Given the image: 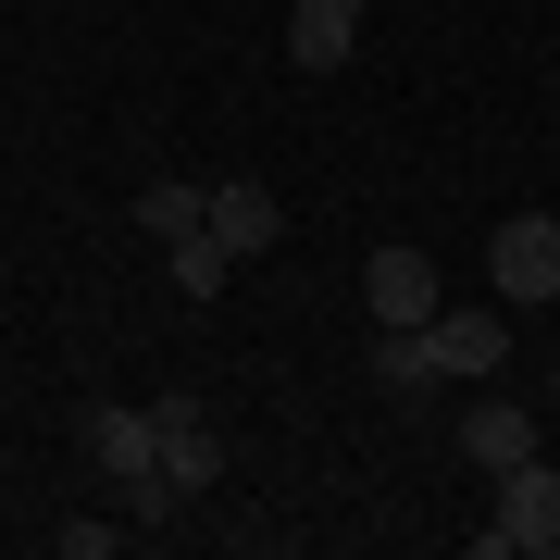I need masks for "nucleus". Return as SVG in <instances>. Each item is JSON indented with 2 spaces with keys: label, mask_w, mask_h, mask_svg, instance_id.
I'll return each mask as SVG.
<instances>
[{
  "label": "nucleus",
  "mask_w": 560,
  "mask_h": 560,
  "mask_svg": "<svg viewBox=\"0 0 560 560\" xmlns=\"http://www.w3.org/2000/svg\"><path fill=\"white\" fill-rule=\"evenodd\" d=\"M460 460H474V474H511V460H536V411L499 399V386H474V411H460Z\"/></svg>",
  "instance_id": "nucleus-6"
},
{
  "label": "nucleus",
  "mask_w": 560,
  "mask_h": 560,
  "mask_svg": "<svg viewBox=\"0 0 560 560\" xmlns=\"http://www.w3.org/2000/svg\"><path fill=\"white\" fill-rule=\"evenodd\" d=\"M361 374H374V399H436V361H423V324H374Z\"/></svg>",
  "instance_id": "nucleus-10"
},
{
  "label": "nucleus",
  "mask_w": 560,
  "mask_h": 560,
  "mask_svg": "<svg viewBox=\"0 0 560 560\" xmlns=\"http://www.w3.org/2000/svg\"><path fill=\"white\" fill-rule=\"evenodd\" d=\"M162 474H175V499H212L224 486V436L200 399H162Z\"/></svg>",
  "instance_id": "nucleus-7"
},
{
  "label": "nucleus",
  "mask_w": 560,
  "mask_h": 560,
  "mask_svg": "<svg viewBox=\"0 0 560 560\" xmlns=\"http://www.w3.org/2000/svg\"><path fill=\"white\" fill-rule=\"evenodd\" d=\"M361 312L374 324H436V261L423 249H374L361 261Z\"/></svg>",
  "instance_id": "nucleus-5"
},
{
  "label": "nucleus",
  "mask_w": 560,
  "mask_h": 560,
  "mask_svg": "<svg viewBox=\"0 0 560 560\" xmlns=\"http://www.w3.org/2000/svg\"><path fill=\"white\" fill-rule=\"evenodd\" d=\"M349 13H374V0H349Z\"/></svg>",
  "instance_id": "nucleus-14"
},
{
  "label": "nucleus",
  "mask_w": 560,
  "mask_h": 560,
  "mask_svg": "<svg viewBox=\"0 0 560 560\" xmlns=\"http://www.w3.org/2000/svg\"><path fill=\"white\" fill-rule=\"evenodd\" d=\"M162 275H175V300H212V287L237 275V261H224V237L200 224V237H162Z\"/></svg>",
  "instance_id": "nucleus-12"
},
{
  "label": "nucleus",
  "mask_w": 560,
  "mask_h": 560,
  "mask_svg": "<svg viewBox=\"0 0 560 560\" xmlns=\"http://www.w3.org/2000/svg\"><path fill=\"white\" fill-rule=\"evenodd\" d=\"M349 50H361V13H349V0H300V13H287V62H300V75H337Z\"/></svg>",
  "instance_id": "nucleus-9"
},
{
  "label": "nucleus",
  "mask_w": 560,
  "mask_h": 560,
  "mask_svg": "<svg viewBox=\"0 0 560 560\" xmlns=\"http://www.w3.org/2000/svg\"><path fill=\"white\" fill-rule=\"evenodd\" d=\"M486 275H499V312H548L560 300V212H511L486 237Z\"/></svg>",
  "instance_id": "nucleus-3"
},
{
  "label": "nucleus",
  "mask_w": 560,
  "mask_h": 560,
  "mask_svg": "<svg viewBox=\"0 0 560 560\" xmlns=\"http://www.w3.org/2000/svg\"><path fill=\"white\" fill-rule=\"evenodd\" d=\"M474 548L486 560H560V460H511L499 474V523Z\"/></svg>",
  "instance_id": "nucleus-2"
},
{
  "label": "nucleus",
  "mask_w": 560,
  "mask_h": 560,
  "mask_svg": "<svg viewBox=\"0 0 560 560\" xmlns=\"http://www.w3.org/2000/svg\"><path fill=\"white\" fill-rule=\"evenodd\" d=\"M548 411H560V374H548Z\"/></svg>",
  "instance_id": "nucleus-13"
},
{
  "label": "nucleus",
  "mask_w": 560,
  "mask_h": 560,
  "mask_svg": "<svg viewBox=\"0 0 560 560\" xmlns=\"http://www.w3.org/2000/svg\"><path fill=\"white\" fill-rule=\"evenodd\" d=\"M212 237H224V261H261V249L287 237L275 187H261V175H224V187H212Z\"/></svg>",
  "instance_id": "nucleus-8"
},
{
  "label": "nucleus",
  "mask_w": 560,
  "mask_h": 560,
  "mask_svg": "<svg viewBox=\"0 0 560 560\" xmlns=\"http://www.w3.org/2000/svg\"><path fill=\"white\" fill-rule=\"evenodd\" d=\"M75 448L113 474V511H125V523H175V511H187L175 474H162V411H138V399H88V411H75Z\"/></svg>",
  "instance_id": "nucleus-1"
},
{
  "label": "nucleus",
  "mask_w": 560,
  "mask_h": 560,
  "mask_svg": "<svg viewBox=\"0 0 560 560\" xmlns=\"http://www.w3.org/2000/svg\"><path fill=\"white\" fill-rule=\"evenodd\" d=\"M423 361H436V386H486L511 361V324L499 312H436L423 324Z\"/></svg>",
  "instance_id": "nucleus-4"
},
{
  "label": "nucleus",
  "mask_w": 560,
  "mask_h": 560,
  "mask_svg": "<svg viewBox=\"0 0 560 560\" xmlns=\"http://www.w3.org/2000/svg\"><path fill=\"white\" fill-rule=\"evenodd\" d=\"M138 224H150V237H200V224H212V187L150 175V187H138Z\"/></svg>",
  "instance_id": "nucleus-11"
}]
</instances>
